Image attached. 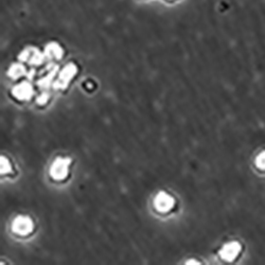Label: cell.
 Masks as SVG:
<instances>
[{"label": "cell", "instance_id": "obj_2", "mask_svg": "<svg viewBox=\"0 0 265 265\" xmlns=\"http://www.w3.org/2000/svg\"><path fill=\"white\" fill-rule=\"evenodd\" d=\"M45 58V53H42L37 48H34V47L26 48L19 54V59L23 62H27L30 65H40L44 63Z\"/></svg>", "mask_w": 265, "mask_h": 265}, {"label": "cell", "instance_id": "obj_11", "mask_svg": "<svg viewBox=\"0 0 265 265\" xmlns=\"http://www.w3.org/2000/svg\"><path fill=\"white\" fill-rule=\"evenodd\" d=\"M11 165H10V161L4 157V156H2V158H0V172H2V174H7L9 172H11Z\"/></svg>", "mask_w": 265, "mask_h": 265}, {"label": "cell", "instance_id": "obj_3", "mask_svg": "<svg viewBox=\"0 0 265 265\" xmlns=\"http://www.w3.org/2000/svg\"><path fill=\"white\" fill-rule=\"evenodd\" d=\"M71 164L69 158H57L50 168V175L54 179H64L68 174V167Z\"/></svg>", "mask_w": 265, "mask_h": 265}, {"label": "cell", "instance_id": "obj_15", "mask_svg": "<svg viewBox=\"0 0 265 265\" xmlns=\"http://www.w3.org/2000/svg\"><path fill=\"white\" fill-rule=\"evenodd\" d=\"M166 2H168V3H174V2H176V0H166Z\"/></svg>", "mask_w": 265, "mask_h": 265}, {"label": "cell", "instance_id": "obj_8", "mask_svg": "<svg viewBox=\"0 0 265 265\" xmlns=\"http://www.w3.org/2000/svg\"><path fill=\"white\" fill-rule=\"evenodd\" d=\"M47 70H49V73L46 76L42 77V79L37 82V85L42 88H48L53 83V79L56 71L58 70V66L55 64H49L48 67H47Z\"/></svg>", "mask_w": 265, "mask_h": 265}, {"label": "cell", "instance_id": "obj_1", "mask_svg": "<svg viewBox=\"0 0 265 265\" xmlns=\"http://www.w3.org/2000/svg\"><path fill=\"white\" fill-rule=\"evenodd\" d=\"M77 69L74 64H68L63 70L60 71L57 80L53 83V87L55 89H65L69 82L73 79V76L75 75Z\"/></svg>", "mask_w": 265, "mask_h": 265}, {"label": "cell", "instance_id": "obj_9", "mask_svg": "<svg viewBox=\"0 0 265 265\" xmlns=\"http://www.w3.org/2000/svg\"><path fill=\"white\" fill-rule=\"evenodd\" d=\"M240 251V245L238 243H229L223 247L222 251L220 252L223 259L231 261L236 258Z\"/></svg>", "mask_w": 265, "mask_h": 265}, {"label": "cell", "instance_id": "obj_4", "mask_svg": "<svg viewBox=\"0 0 265 265\" xmlns=\"http://www.w3.org/2000/svg\"><path fill=\"white\" fill-rule=\"evenodd\" d=\"M12 229L15 233H18V235H22V236H26L33 229L32 220H31L29 216L18 215L12 224Z\"/></svg>", "mask_w": 265, "mask_h": 265}, {"label": "cell", "instance_id": "obj_7", "mask_svg": "<svg viewBox=\"0 0 265 265\" xmlns=\"http://www.w3.org/2000/svg\"><path fill=\"white\" fill-rule=\"evenodd\" d=\"M45 55L48 59H60L64 54V50L57 43H50L46 46Z\"/></svg>", "mask_w": 265, "mask_h": 265}, {"label": "cell", "instance_id": "obj_5", "mask_svg": "<svg viewBox=\"0 0 265 265\" xmlns=\"http://www.w3.org/2000/svg\"><path fill=\"white\" fill-rule=\"evenodd\" d=\"M155 208L160 212H167L174 206V198L166 192H160L154 200Z\"/></svg>", "mask_w": 265, "mask_h": 265}, {"label": "cell", "instance_id": "obj_6", "mask_svg": "<svg viewBox=\"0 0 265 265\" xmlns=\"http://www.w3.org/2000/svg\"><path fill=\"white\" fill-rule=\"evenodd\" d=\"M12 92L15 98H17L18 100L26 101L33 96V88H32V86H31L30 83L23 82L15 86L13 88Z\"/></svg>", "mask_w": 265, "mask_h": 265}, {"label": "cell", "instance_id": "obj_12", "mask_svg": "<svg viewBox=\"0 0 265 265\" xmlns=\"http://www.w3.org/2000/svg\"><path fill=\"white\" fill-rule=\"evenodd\" d=\"M48 100H49V93L43 92L42 95L37 98V103L40 104V105H44V104H46L47 102H48Z\"/></svg>", "mask_w": 265, "mask_h": 265}, {"label": "cell", "instance_id": "obj_14", "mask_svg": "<svg viewBox=\"0 0 265 265\" xmlns=\"http://www.w3.org/2000/svg\"><path fill=\"white\" fill-rule=\"evenodd\" d=\"M187 264H199V263L195 262V260H189L188 262H187Z\"/></svg>", "mask_w": 265, "mask_h": 265}, {"label": "cell", "instance_id": "obj_10", "mask_svg": "<svg viewBox=\"0 0 265 265\" xmlns=\"http://www.w3.org/2000/svg\"><path fill=\"white\" fill-rule=\"evenodd\" d=\"M27 73V70L24 65L22 64H14L11 66V68L8 71V74L12 79H18V77L25 75Z\"/></svg>", "mask_w": 265, "mask_h": 265}, {"label": "cell", "instance_id": "obj_13", "mask_svg": "<svg viewBox=\"0 0 265 265\" xmlns=\"http://www.w3.org/2000/svg\"><path fill=\"white\" fill-rule=\"evenodd\" d=\"M34 74H35V70L34 69H32L31 70L29 73H28V77L30 80H32L33 79V76H34Z\"/></svg>", "mask_w": 265, "mask_h": 265}]
</instances>
